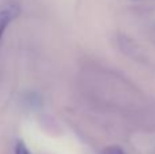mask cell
I'll use <instances>...</instances> for the list:
<instances>
[{"instance_id": "6da1fadb", "label": "cell", "mask_w": 155, "mask_h": 154, "mask_svg": "<svg viewBox=\"0 0 155 154\" xmlns=\"http://www.w3.org/2000/svg\"><path fill=\"white\" fill-rule=\"evenodd\" d=\"M19 14H21V7L18 3L4 2L3 4H0V41H2L5 29Z\"/></svg>"}, {"instance_id": "7a4b0ae2", "label": "cell", "mask_w": 155, "mask_h": 154, "mask_svg": "<svg viewBox=\"0 0 155 154\" xmlns=\"http://www.w3.org/2000/svg\"><path fill=\"white\" fill-rule=\"evenodd\" d=\"M15 154H31L27 146L22 141H18L15 145Z\"/></svg>"}, {"instance_id": "3957f363", "label": "cell", "mask_w": 155, "mask_h": 154, "mask_svg": "<svg viewBox=\"0 0 155 154\" xmlns=\"http://www.w3.org/2000/svg\"><path fill=\"white\" fill-rule=\"evenodd\" d=\"M105 154H125L124 150L121 147H117V146H110L105 150Z\"/></svg>"}]
</instances>
